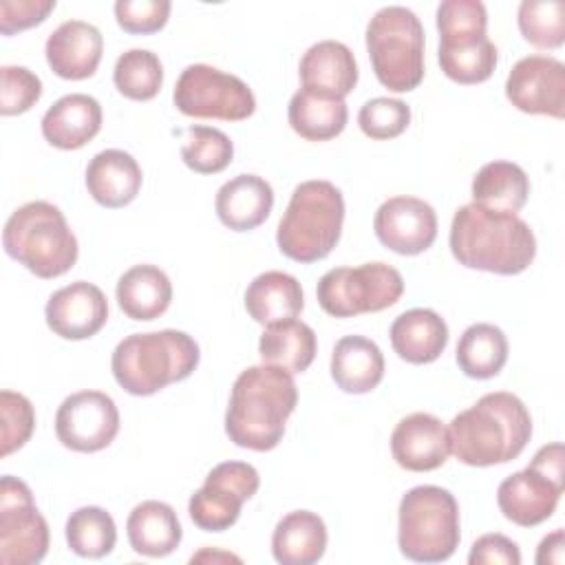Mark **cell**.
I'll use <instances>...</instances> for the list:
<instances>
[{
    "label": "cell",
    "mask_w": 565,
    "mask_h": 565,
    "mask_svg": "<svg viewBox=\"0 0 565 565\" xmlns=\"http://www.w3.org/2000/svg\"><path fill=\"white\" fill-rule=\"evenodd\" d=\"M296 404L298 388L289 371L271 364L249 366L234 380L225 433L238 448L271 450L280 444Z\"/></svg>",
    "instance_id": "1"
},
{
    "label": "cell",
    "mask_w": 565,
    "mask_h": 565,
    "mask_svg": "<svg viewBox=\"0 0 565 565\" xmlns=\"http://www.w3.org/2000/svg\"><path fill=\"white\" fill-rule=\"evenodd\" d=\"M448 243L459 265L501 276L525 271L536 256L534 232L521 216L492 212L477 203L455 212Z\"/></svg>",
    "instance_id": "2"
},
{
    "label": "cell",
    "mask_w": 565,
    "mask_h": 565,
    "mask_svg": "<svg viewBox=\"0 0 565 565\" xmlns=\"http://www.w3.org/2000/svg\"><path fill=\"white\" fill-rule=\"evenodd\" d=\"M450 446L466 466H497L516 459L532 437V417L525 404L508 391L479 397L452 417Z\"/></svg>",
    "instance_id": "3"
},
{
    "label": "cell",
    "mask_w": 565,
    "mask_h": 565,
    "mask_svg": "<svg viewBox=\"0 0 565 565\" xmlns=\"http://www.w3.org/2000/svg\"><path fill=\"white\" fill-rule=\"evenodd\" d=\"M201 353L192 335L177 329L126 335L113 351L115 382L130 395H152L181 382L199 366Z\"/></svg>",
    "instance_id": "4"
},
{
    "label": "cell",
    "mask_w": 565,
    "mask_h": 565,
    "mask_svg": "<svg viewBox=\"0 0 565 565\" xmlns=\"http://www.w3.org/2000/svg\"><path fill=\"white\" fill-rule=\"evenodd\" d=\"M344 223L342 192L322 179L294 188L289 205L278 223V249L296 263H316L338 245Z\"/></svg>",
    "instance_id": "5"
},
{
    "label": "cell",
    "mask_w": 565,
    "mask_h": 565,
    "mask_svg": "<svg viewBox=\"0 0 565 565\" xmlns=\"http://www.w3.org/2000/svg\"><path fill=\"white\" fill-rule=\"evenodd\" d=\"M2 247L38 278L66 274L79 252L62 210L49 201H29L13 210L2 230Z\"/></svg>",
    "instance_id": "6"
},
{
    "label": "cell",
    "mask_w": 565,
    "mask_h": 565,
    "mask_svg": "<svg viewBox=\"0 0 565 565\" xmlns=\"http://www.w3.org/2000/svg\"><path fill=\"white\" fill-rule=\"evenodd\" d=\"M459 505L439 486L411 488L397 510L399 552L415 563H441L459 545Z\"/></svg>",
    "instance_id": "7"
},
{
    "label": "cell",
    "mask_w": 565,
    "mask_h": 565,
    "mask_svg": "<svg viewBox=\"0 0 565 565\" xmlns=\"http://www.w3.org/2000/svg\"><path fill=\"white\" fill-rule=\"evenodd\" d=\"M366 51L377 82L388 90L408 93L424 79V26L411 9H377L366 24Z\"/></svg>",
    "instance_id": "8"
},
{
    "label": "cell",
    "mask_w": 565,
    "mask_h": 565,
    "mask_svg": "<svg viewBox=\"0 0 565 565\" xmlns=\"http://www.w3.org/2000/svg\"><path fill=\"white\" fill-rule=\"evenodd\" d=\"M563 444L541 446L530 466L505 477L497 490V503L503 516L521 527H534L547 521L563 494Z\"/></svg>",
    "instance_id": "9"
},
{
    "label": "cell",
    "mask_w": 565,
    "mask_h": 565,
    "mask_svg": "<svg viewBox=\"0 0 565 565\" xmlns=\"http://www.w3.org/2000/svg\"><path fill=\"white\" fill-rule=\"evenodd\" d=\"M404 294L402 274L386 263H362L358 267L329 269L316 287L318 305L333 318H353L360 313L393 307Z\"/></svg>",
    "instance_id": "10"
},
{
    "label": "cell",
    "mask_w": 565,
    "mask_h": 565,
    "mask_svg": "<svg viewBox=\"0 0 565 565\" xmlns=\"http://www.w3.org/2000/svg\"><path fill=\"white\" fill-rule=\"evenodd\" d=\"M172 102L194 119L243 121L256 110L252 88L241 77L210 64L185 66L174 84Z\"/></svg>",
    "instance_id": "11"
},
{
    "label": "cell",
    "mask_w": 565,
    "mask_h": 565,
    "mask_svg": "<svg viewBox=\"0 0 565 565\" xmlns=\"http://www.w3.org/2000/svg\"><path fill=\"white\" fill-rule=\"evenodd\" d=\"M49 552V525L40 514L31 488L11 475L0 479V561L4 565H35Z\"/></svg>",
    "instance_id": "12"
},
{
    "label": "cell",
    "mask_w": 565,
    "mask_h": 565,
    "mask_svg": "<svg viewBox=\"0 0 565 565\" xmlns=\"http://www.w3.org/2000/svg\"><path fill=\"white\" fill-rule=\"evenodd\" d=\"M260 486L258 470L245 461H223L214 466L203 486L190 497L188 514L205 532L230 530Z\"/></svg>",
    "instance_id": "13"
},
{
    "label": "cell",
    "mask_w": 565,
    "mask_h": 565,
    "mask_svg": "<svg viewBox=\"0 0 565 565\" xmlns=\"http://www.w3.org/2000/svg\"><path fill=\"white\" fill-rule=\"evenodd\" d=\"M119 433V411L102 391H77L55 413L60 444L75 452H97L113 444Z\"/></svg>",
    "instance_id": "14"
},
{
    "label": "cell",
    "mask_w": 565,
    "mask_h": 565,
    "mask_svg": "<svg viewBox=\"0 0 565 565\" xmlns=\"http://www.w3.org/2000/svg\"><path fill=\"white\" fill-rule=\"evenodd\" d=\"M508 102L527 115L565 117V66L552 55L521 57L505 79Z\"/></svg>",
    "instance_id": "15"
},
{
    "label": "cell",
    "mask_w": 565,
    "mask_h": 565,
    "mask_svg": "<svg viewBox=\"0 0 565 565\" xmlns=\"http://www.w3.org/2000/svg\"><path fill=\"white\" fill-rule=\"evenodd\" d=\"M373 232L391 252L415 256L435 243L437 214L424 199L408 194L391 196L375 210Z\"/></svg>",
    "instance_id": "16"
},
{
    "label": "cell",
    "mask_w": 565,
    "mask_h": 565,
    "mask_svg": "<svg viewBox=\"0 0 565 565\" xmlns=\"http://www.w3.org/2000/svg\"><path fill=\"white\" fill-rule=\"evenodd\" d=\"M44 318L55 335L64 340H86L106 324L108 302L97 285L75 280L51 294Z\"/></svg>",
    "instance_id": "17"
},
{
    "label": "cell",
    "mask_w": 565,
    "mask_h": 565,
    "mask_svg": "<svg viewBox=\"0 0 565 565\" xmlns=\"http://www.w3.org/2000/svg\"><path fill=\"white\" fill-rule=\"evenodd\" d=\"M391 452L399 468L428 472L444 466L452 452L450 433L439 417L430 413H411L395 424L391 433Z\"/></svg>",
    "instance_id": "18"
},
{
    "label": "cell",
    "mask_w": 565,
    "mask_h": 565,
    "mask_svg": "<svg viewBox=\"0 0 565 565\" xmlns=\"http://www.w3.org/2000/svg\"><path fill=\"white\" fill-rule=\"evenodd\" d=\"M104 53V38L97 26L84 20L62 22L44 44V55L51 71L62 79L90 77Z\"/></svg>",
    "instance_id": "19"
},
{
    "label": "cell",
    "mask_w": 565,
    "mask_h": 565,
    "mask_svg": "<svg viewBox=\"0 0 565 565\" xmlns=\"http://www.w3.org/2000/svg\"><path fill=\"white\" fill-rule=\"evenodd\" d=\"M302 88L344 99L358 84V64L351 49L338 40L311 44L298 66Z\"/></svg>",
    "instance_id": "20"
},
{
    "label": "cell",
    "mask_w": 565,
    "mask_h": 565,
    "mask_svg": "<svg viewBox=\"0 0 565 565\" xmlns=\"http://www.w3.org/2000/svg\"><path fill=\"white\" fill-rule=\"evenodd\" d=\"M102 128V106L86 93L60 97L42 117V137L60 150L86 146Z\"/></svg>",
    "instance_id": "21"
},
{
    "label": "cell",
    "mask_w": 565,
    "mask_h": 565,
    "mask_svg": "<svg viewBox=\"0 0 565 565\" xmlns=\"http://www.w3.org/2000/svg\"><path fill=\"white\" fill-rule=\"evenodd\" d=\"M141 168L130 152L108 148L97 152L86 166L88 194L104 207H124L141 190Z\"/></svg>",
    "instance_id": "22"
},
{
    "label": "cell",
    "mask_w": 565,
    "mask_h": 565,
    "mask_svg": "<svg viewBox=\"0 0 565 565\" xmlns=\"http://www.w3.org/2000/svg\"><path fill=\"white\" fill-rule=\"evenodd\" d=\"M214 207L225 227L247 232L269 216L274 207V190L258 174H236L218 188Z\"/></svg>",
    "instance_id": "23"
},
{
    "label": "cell",
    "mask_w": 565,
    "mask_h": 565,
    "mask_svg": "<svg viewBox=\"0 0 565 565\" xmlns=\"http://www.w3.org/2000/svg\"><path fill=\"white\" fill-rule=\"evenodd\" d=\"M393 351L411 364L435 362L448 344V324L433 309H408L391 324Z\"/></svg>",
    "instance_id": "24"
},
{
    "label": "cell",
    "mask_w": 565,
    "mask_h": 565,
    "mask_svg": "<svg viewBox=\"0 0 565 565\" xmlns=\"http://www.w3.org/2000/svg\"><path fill=\"white\" fill-rule=\"evenodd\" d=\"M331 377L344 393H371L384 377L380 347L364 335L340 338L331 353Z\"/></svg>",
    "instance_id": "25"
},
{
    "label": "cell",
    "mask_w": 565,
    "mask_h": 565,
    "mask_svg": "<svg viewBox=\"0 0 565 565\" xmlns=\"http://www.w3.org/2000/svg\"><path fill=\"white\" fill-rule=\"evenodd\" d=\"M126 534L137 554L161 558L179 547L183 530L172 505L150 499L132 508L126 521Z\"/></svg>",
    "instance_id": "26"
},
{
    "label": "cell",
    "mask_w": 565,
    "mask_h": 565,
    "mask_svg": "<svg viewBox=\"0 0 565 565\" xmlns=\"http://www.w3.org/2000/svg\"><path fill=\"white\" fill-rule=\"evenodd\" d=\"M305 307V296L298 278L269 269L258 274L245 289V309L258 324H274L296 318Z\"/></svg>",
    "instance_id": "27"
},
{
    "label": "cell",
    "mask_w": 565,
    "mask_h": 565,
    "mask_svg": "<svg viewBox=\"0 0 565 565\" xmlns=\"http://www.w3.org/2000/svg\"><path fill=\"white\" fill-rule=\"evenodd\" d=\"M327 550V525L311 510L285 514L271 534V554L280 565H313Z\"/></svg>",
    "instance_id": "28"
},
{
    "label": "cell",
    "mask_w": 565,
    "mask_h": 565,
    "mask_svg": "<svg viewBox=\"0 0 565 565\" xmlns=\"http://www.w3.org/2000/svg\"><path fill=\"white\" fill-rule=\"evenodd\" d=\"M119 309L132 320H154L170 307L172 282L157 265H135L124 271L115 287Z\"/></svg>",
    "instance_id": "29"
},
{
    "label": "cell",
    "mask_w": 565,
    "mask_h": 565,
    "mask_svg": "<svg viewBox=\"0 0 565 565\" xmlns=\"http://www.w3.org/2000/svg\"><path fill=\"white\" fill-rule=\"evenodd\" d=\"M316 333L302 320H282L267 324L258 340V353L263 364L280 366L285 371L302 373L316 358Z\"/></svg>",
    "instance_id": "30"
},
{
    "label": "cell",
    "mask_w": 565,
    "mask_h": 565,
    "mask_svg": "<svg viewBox=\"0 0 565 565\" xmlns=\"http://www.w3.org/2000/svg\"><path fill=\"white\" fill-rule=\"evenodd\" d=\"M287 119L296 135L309 141H327L338 137L349 119L344 99L327 97L307 88L291 95L287 106Z\"/></svg>",
    "instance_id": "31"
},
{
    "label": "cell",
    "mask_w": 565,
    "mask_h": 565,
    "mask_svg": "<svg viewBox=\"0 0 565 565\" xmlns=\"http://www.w3.org/2000/svg\"><path fill=\"white\" fill-rule=\"evenodd\" d=\"M527 194L530 179L512 161H490L472 179V203L492 212L516 214L525 205Z\"/></svg>",
    "instance_id": "32"
},
{
    "label": "cell",
    "mask_w": 565,
    "mask_h": 565,
    "mask_svg": "<svg viewBox=\"0 0 565 565\" xmlns=\"http://www.w3.org/2000/svg\"><path fill=\"white\" fill-rule=\"evenodd\" d=\"M457 364L472 380H490L508 362V338L505 333L490 324H470L457 342Z\"/></svg>",
    "instance_id": "33"
},
{
    "label": "cell",
    "mask_w": 565,
    "mask_h": 565,
    "mask_svg": "<svg viewBox=\"0 0 565 565\" xmlns=\"http://www.w3.org/2000/svg\"><path fill=\"white\" fill-rule=\"evenodd\" d=\"M64 534L68 550L82 558H104L117 543L115 521L99 505H84L71 512Z\"/></svg>",
    "instance_id": "34"
},
{
    "label": "cell",
    "mask_w": 565,
    "mask_h": 565,
    "mask_svg": "<svg viewBox=\"0 0 565 565\" xmlns=\"http://www.w3.org/2000/svg\"><path fill=\"white\" fill-rule=\"evenodd\" d=\"M117 90L135 102L152 99L163 84V66L157 53L148 49L124 51L113 68Z\"/></svg>",
    "instance_id": "35"
},
{
    "label": "cell",
    "mask_w": 565,
    "mask_h": 565,
    "mask_svg": "<svg viewBox=\"0 0 565 565\" xmlns=\"http://www.w3.org/2000/svg\"><path fill=\"white\" fill-rule=\"evenodd\" d=\"M439 66L444 75L457 84H481L486 82L497 66V46L486 35L470 44H455V46H441L437 51Z\"/></svg>",
    "instance_id": "36"
},
{
    "label": "cell",
    "mask_w": 565,
    "mask_h": 565,
    "mask_svg": "<svg viewBox=\"0 0 565 565\" xmlns=\"http://www.w3.org/2000/svg\"><path fill=\"white\" fill-rule=\"evenodd\" d=\"M234 143L232 139L212 126H190L183 132L181 159L199 174H216L232 163Z\"/></svg>",
    "instance_id": "37"
},
{
    "label": "cell",
    "mask_w": 565,
    "mask_h": 565,
    "mask_svg": "<svg viewBox=\"0 0 565 565\" xmlns=\"http://www.w3.org/2000/svg\"><path fill=\"white\" fill-rule=\"evenodd\" d=\"M521 35L536 49H558L565 42V2L523 0L516 11Z\"/></svg>",
    "instance_id": "38"
},
{
    "label": "cell",
    "mask_w": 565,
    "mask_h": 565,
    "mask_svg": "<svg viewBox=\"0 0 565 565\" xmlns=\"http://www.w3.org/2000/svg\"><path fill=\"white\" fill-rule=\"evenodd\" d=\"M488 11L479 0H444L437 7L439 44H470L486 38Z\"/></svg>",
    "instance_id": "39"
},
{
    "label": "cell",
    "mask_w": 565,
    "mask_h": 565,
    "mask_svg": "<svg viewBox=\"0 0 565 565\" xmlns=\"http://www.w3.org/2000/svg\"><path fill=\"white\" fill-rule=\"evenodd\" d=\"M360 130L377 141L399 137L411 124V108L395 97H373L358 113Z\"/></svg>",
    "instance_id": "40"
},
{
    "label": "cell",
    "mask_w": 565,
    "mask_h": 565,
    "mask_svg": "<svg viewBox=\"0 0 565 565\" xmlns=\"http://www.w3.org/2000/svg\"><path fill=\"white\" fill-rule=\"evenodd\" d=\"M0 413H2V457H9L22 448L35 428V413L31 402L22 393L2 391L0 393Z\"/></svg>",
    "instance_id": "41"
},
{
    "label": "cell",
    "mask_w": 565,
    "mask_h": 565,
    "mask_svg": "<svg viewBox=\"0 0 565 565\" xmlns=\"http://www.w3.org/2000/svg\"><path fill=\"white\" fill-rule=\"evenodd\" d=\"M0 79V113L4 117L26 113L42 97V82L26 66H2Z\"/></svg>",
    "instance_id": "42"
},
{
    "label": "cell",
    "mask_w": 565,
    "mask_h": 565,
    "mask_svg": "<svg viewBox=\"0 0 565 565\" xmlns=\"http://www.w3.org/2000/svg\"><path fill=\"white\" fill-rule=\"evenodd\" d=\"M170 15L168 0H117L115 18L126 33L148 35L166 26Z\"/></svg>",
    "instance_id": "43"
},
{
    "label": "cell",
    "mask_w": 565,
    "mask_h": 565,
    "mask_svg": "<svg viewBox=\"0 0 565 565\" xmlns=\"http://www.w3.org/2000/svg\"><path fill=\"white\" fill-rule=\"evenodd\" d=\"M55 9V0H2L0 2V31L11 35L31 29L46 20Z\"/></svg>",
    "instance_id": "44"
},
{
    "label": "cell",
    "mask_w": 565,
    "mask_h": 565,
    "mask_svg": "<svg viewBox=\"0 0 565 565\" xmlns=\"http://www.w3.org/2000/svg\"><path fill=\"white\" fill-rule=\"evenodd\" d=\"M470 565H519L521 552L519 545L505 534L492 532L479 536L468 554Z\"/></svg>",
    "instance_id": "45"
},
{
    "label": "cell",
    "mask_w": 565,
    "mask_h": 565,
    "mask_svg": "<svg viewBox=\"0 0 565 565\" xmlns=\"http://www.w3.org/2000/svg\"><path fill=\"white\" fill-rule=\"evenodd\" d=\"M563 547H565V534L563 530H554L552 534H547L536 550V563L545 565V563H554L561 565L563 563Z\"/></svg>",
    "instance_id": "46"
},
{
    "label": "cell",
    "mask_w": 565,
    "mask_h": 565,
    "mask_svg": "<svg viewBox=\"0 0 565 565\" xmlns=\"http://www.w3.org/2000/svg\"><path fill=\"white\" fill-rule=\"evenodd\" d=\"M205 558H210V561L223 558V561H236V563H241V558H238V556H234V554H225V552H210V550H203V552L194 554L190 561L194 563V561H205Z\"/></svg>",
    "instance_id": "47"
}]
</instances>
